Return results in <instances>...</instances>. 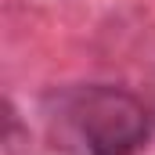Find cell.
<instances>
[{
    "label": "cell",
    "mask_w": 155,
    "mask_h": 155,
    "mask_svg": "<svg viewBox=\"0 0 155 155\" xmlns=\"http://www.w3.org/2000/svg\"><path fill=\"white\" fill-rule=\"evenodd\" d=\"M47 126L72 155H134L148 141L152 116L119 87H72L54 97Z\"/></svg>",
    "instance_id": "obj_1"
}]
</instances>
